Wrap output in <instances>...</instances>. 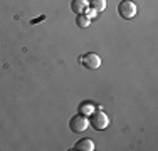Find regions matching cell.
<instances>
[{
	"instance_id": "cell-1",
	"label": "cell",
	"mask_w": 158,
	"mask_h": 151,
	"mask_svg": "<svg viewBox=\"0 0 158 151\" xmlns=\"http://www.w3.org/2000/svg\"><path fill=\"white\" fill-rule=\"evenodd\" d=\"M89 124H91L94 129L103 131L110 126V118H108V114H104L103 111H93L91 114H89Z\"/></svg>"
},
{
	"instance_id": "cell-2",
	"label": "cell",
	"mask_w": 158,
	"mask_h": 151,
	"mask_svg": "<svg viewBox=\"0 0 158 151\" xmlns=\"http://www.w3.org/2000/svg\"><path fill=\"white\" fill-rule=\"evenodd\" d=\"M88 126H89V118L86 114H81V112L73 116L69 121V128L73 133H82V131L88 129Z\"/></svg>"
},
{
	"instance_id": "cell-3",
	"label": "cell",
	"mask_w": 158,
	"mask_h": 151,
	"mask_svg": "<svg viewBox=\"0 0 158 151\" xmlns=\"http://www.w3.org/2000/svg\"><path fill=\"white\" fill-rule=\"evenodd\" d=\"M138 9H136V3L133 2V0H121L118 5V14L121 15L123 18H126V20H130V18H133L135 15H136Z\"/></svg>"
},
{
	"instance_id": "cell-4",
	"label": "cell",
	"mask_w": 158,
	"mask_h": 151,
	"mask_svg": "<svg viewBox=\"0 0 158 151\" xmlns=\"http://www.w3.org/2000/svg\"><path fill=\"white\" fill-rule=\"evenodd\" d=\"M79 62L82 64V67L86 69H99L101 67V57L96 54V52H86L79 57Z\"/></svg>"
},
{
	"instance_id": "cell-5",
	"label": "cell",
	"mask_w": 158,
	"mask_h": 151,
	"mask_svg": "<svg viewBox=\"0 0 158 151\" xmlns=\"http://www.w3.org/2000/svg\"><path fill=\"white\" fill-rule=\"evenodd\" d=\"M88 7H89L88 0H73V2H71V10H73L74 14H77V15L84 14Z\"/></svg>"
},
{
	"instance_id": "cell-6",
	"label": "cell",
	"mask_w": 158,
	"mask_h": 151,
	"mask_svg": "<svg viewBox=\"0 0 158 151\" xmlns=\"http://www.w3.org/2000/svg\"><path fill=\"white\" fill-rule=\"evenodd\" d=\"M74 149H77V151H93L94 149V143H93V139H89V138H82L74 145Z\"/></svg>"
},
{
	"instance_id": "cell-7",
	"label": "cell",
	"mask_w": 158,
	"mask_h": 151,
	"mask_svg": "<svg viewBox=\"0 0 158 151\" xmlns=\"http://www.w3.org/2000/svg\"><path fill=\"white\" fill-rule=\"evenodd\" d=\"M76 24H77V27L86 29V27H89V24H91V18H88L84 14H81V15L76 17Z\"/></svg>"
},
{
	"instance_id": "cell-8",
	"label": "cell",
	"mask_w": 158,
	"mask_h": 151,
	"mask_svg": "<svg viewBox=\"0 0 158 151\" xmlns=\"http://www.w3.org/2000/svg\"><path fill=\"white\" fill-rule=\"evenodd\" d=\"M89 5H91V9H94L96 12H103V10L106 9V0H91Z\"/></svg>"
},
{
	"instance_id": "cell-9",
	"label": "cell",
	"mask_w": 158,
	"mask_h": 151,
	"mask_svg": "<svg viewBox=\"0 0 158 151\" xmlns=\"http://www.w3.org/2000/svg\"><path fill=\"white\" fill-rule=\"evenodd\" d=\"M94 111V104L93 103H82L81 106H79V112H81V114H91V112Z\"/></svg>"
},
{
	"instance_id": "cell-10",
	"label": "cell",
	"mask_w": 158,
	"mask_h": 151,
	"mask_svg": "<svg viewBox=\"0 0 158 151\" xmlns=\"http://www.w3.org/2000/svg\"><path fill=\"white\" fill-rule=\"evenodd\" d=\"M84 15H86L88 18H93V17H96V10H94V9H86Z\"/></svg>"
}]
</instances>
